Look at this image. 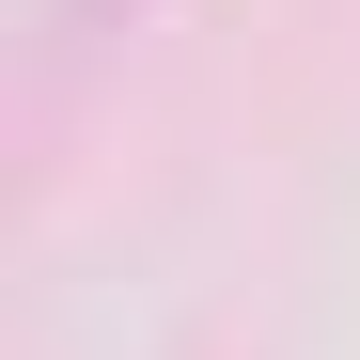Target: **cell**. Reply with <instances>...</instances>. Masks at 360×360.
I'll return each mask as SVG.
<instances>
[{"label": "cell", "instance_id": "6da1fadb", "mask_svg": "<svg viewBox=\"0 0 360 360\" xmlns=\"http://www.w3.org/2000/svg\"><path fill=\"white\" fill-rule=\"evenodd\" d=\"M126 32H157V0H32V126H63L79 79H94Z\"/></svg>", "mask_w": 360, "mask_h": 360}]
</instances>
